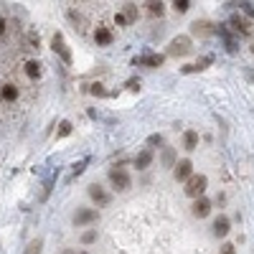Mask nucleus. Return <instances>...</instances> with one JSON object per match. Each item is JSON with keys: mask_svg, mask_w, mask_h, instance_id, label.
<instances>
[{"mask_svg": "<svg viewBox=\"0 0 254 254\" xmlns=\"http://www.w3.org/2000/svg\"><path fill=\"white\" fill-rule=\"evenodd\" d=\"M206 186H208V178L203 176V173H193L188 181H186V196H190V198H203V193H206Z\"/></svg>", "mask_w": 254, "mask_h": 254, "instance_id": "nucleus-1", "label": "nucleus"}, {"mask_svg": "<svg viewBox=\"0 0 254 254\" xmlns=\"http://www.w3.org/2000/svg\"><path fill=\"white\" fill-rule=\"evenodd\" d=\"M107 178H110L112 188H117V190H127V188L132 186V178H130V173H127L122 165H115V168H110Z\"/></svg>", "mask_w": 254, "mask_h": 254, "instance_id": "nucleus-2", "label": "nucleus"}, {"mask_svg": "<svg viewBox=\"0 0 254 254\" xmlns=\"http://www.w3.org/2000/svg\"><path fill=\"white\" fill-rule=\"evenodd\" d=\"M190 51H193V41H190V36H176L171 41V46H168V56H188Z\"/></svg>", "mask_w": 254, "mask_h": 254, "instance_id": "nucleus-3", "label": "nucleus"}, {"mask_svg": "<svg viewBox=\"0 0 254 254\" xmlns=\"http://www.w3.org/2000/svg\"><path fill=\"white\" fill-rule=\"evenodd\" d=\"M51 49H54V54H59V59L66 64V66H71L74 56H71V51H69V46H66V41H64V36H61L59 31H56L54 38H51Z\"/></svg>", "mask_w": 254, "mask_h": 254, "instance_id": "nucleus-4", "label": "nucleus"}, {"mask_svg": "<svg viewBox=\"0 0 254 254\" xmlns=\"http://www.w3.org/2000/svg\"><path fill=\"white\" fill-rule=\"evenodd\" d=\"M165 64V54H145V56H137L132 61V66H147V69H158Z\"/></svg>", "mask_w": 254, "mask_h": 254, "instance_id": "nucleus-5", "label": "nucleus"}, {"mask_svg": "<svg viewBox=\"0 0 254 254\" xmlns=\"http://www.w3.org/2000/svg\"><path fill=\"white\" fill-rule=\"evenodd\" d=\"M99 219V214H97V208H76V214H74V226H89V224H94Z\"/></svg>", "mask_w": 254, "mask_h": 254, "instance_id": "nucleus-6", "label": "nucleus"}, {"mask_svg": "<svg viewBox=\"0 0 254 254\" xmlns=\"http://www.w3.org/2000/svg\"><path fill=\"white\" fill-rule=\"evenodd\" d=\"M211 64H214V54H206V56H201L198 61L181 66V74H196V71H203V69H208V66H211Z\"/></svg>", "mask_w": 254, "mask_h": 254, "instance_id": "nucleus-7", "label": "nucleus"}, {"mask_svg": "<svg viewBox=\"0 0 254 254\" xmlns=\"http://www.w3.org/2000/svg\"><path fill=\"white\" fill-rule=\"evenodd\" d=\"M87 193H89V198L97 203V206H107L110 201H112V196L107 193V190H104L99 183H92L89 188H87Z\"/></svg>", "mask_w": 254, "mask_h": 254, "instance_id": "nucleus-8", "label": "nucleus"}, {"mask_svg": "<svg viewBox=\"0 0 254 254\" xmlns=\"http://www.w3.org/2000/svg\"><path fill=\"white\" fill-rule=\"evenodd\" d=\"M229 23H231V31H237L239 36H252L254 33V26L249 23L244 15H231Z\"/></svg>", "mask_w": 254, "mask_h": 254, "instance_id": "nucleus-9", "label": "nucleus"}, {"mask_svg": "<svg viewBox=\"0 0 254 254\" xmlns=\"http://www.w3.org/2000/svg\"><path fill=\"white\" fill-rule=\"evenodd\" d=\"M173 176H176V181H181V183H186L190 176H193V163H190L188 158H183V160H178V165L173 168Z\"/></svg>", "mask_w": 254, "mask_h": 254, "instance_id": "nucleus-10", "label": "nucleus"}, {"mask_svg": "<svg viewBox=\"0 0 254 254\" xmlns=\"http://www.w3.org/2000/svg\"><path fill=\"white\" fill-rule=\"evenodd\" d=\"M190 33L198 36V38H208L216 33V26L208 23V20H196V23H190Z\"/></svg>", "mask_w": 254, "mask_h": 254, "instance_id": "nucleus-11", "label": "nucleus"}, {"mask_svg": "<svg viewBox=\"0 0 254 254\" xmlns=\"http://www.w3.org/2000/svg\"><path fill=\"white\" fill-rule=\"evenodd\" d=\"M229 229H231V221H229V216H224V214H219V216L214 219V226H211L214 237H219V239H224V237L229 234Z\"/></svg>", "mask_w": 254, "mask_h": 254, "instance_id": "nucleus-12", "label": "nucleus"}, {"mask_svg": "<svg viewBox=\"0 0 254 254\" xmlns=\"http://www.w3.org/2000/svg\"><path fill=\"white\" fill-rule=\"evenodd\" d=\"M190 214H193L196 219H206L211 214V201L203 196V198H196L193 206H190Z\"/></svg>", "mask_w": 254, "mask_h": 254, "instance_id": "nucleus-13", "label": "nucleus"}, {"mask_svg": "<svg viewBox=\"0 0 254 254\" xmlns=\"http://www.w3.org/2000/svg\"><path fill=\"white\" fill-rule=\"evenodd\" d=\"M153 158H155V153L150 150V147H145V150H140V153L135 155V168H137V171L150 168V165H153Z\"/></svg>", "mask_w": 254, "mask_h": 254, "instance_id": "nucleus-14", "label": "nucleus"}, {"mask_svg": "<svg viewBox=\"0 0 254 254\" xmlns=\"http://www.w3.org/2000/svg\"><path fill=\"white\" fill-rule=\"evenodd\" d=\"M216 33L224 38V46H226V51H229V54H237V38L229 33V28H226L224 23H219V26H216Z\"/></svg>", "mask_w": 254, "mask_h": 254, "instance_id": "nucleus-15", "label": "nucleus"}, {"mask_svg": "<svg viewBox=\"0 0 254 254\" xmlns=\"http://www.w3.org/2000/svg\"><path fill=\"white\" fill-rule=\"evenodd\" d=\"M112 41H115V36L107 26H97V31H94V44L97 46H110Z\"/></svg>", "mask_w": 254, "mask_h": 254, "instance_id": "nucleus-16", "label": "nucleus"}, {"mask_svg": "<svg viewBox=\"0 0 254 254\" xmlns=\"http://www.w3.org/2000/svg\"><path fill=\"white\" fill-rule=\"evenodd\" d=\"M196 147H198V132H196V130H186V132H183V150L193 153Z\"/></svg>", "mask_w": 254, "mask_h": 254, "instance_id": "nucleus-17", "label": "nucleus"}, {"mask_svg": "<svg viewBox=\"0 0 254 254\" xmlns=\"http://www.w3.org/2000/svg\"><path fill=\"white\" fill-rule=\"evenodd\" d=\"M0 99L3 102H15L18 99V87L15 84H3V87H0Z\"/></svg>", "mask_w": 254, "mask_h": 254, "instance_id": "nucleus-18", "label": "nucleus"}, {"mask_svg": "<svg viewBox=\"0 0 254 254\" xmlns=\"http://www.w3.org/2000/svg\"><path fill=\"white\" fill-rule=\"evenodd\" d=\"M160 163H163V168H176V165H178V160H176V150H173V147H163Z\"/></svg>", "mask_w": 254, "mask_h": 254, "instance_id": "nucleus-19", "label": "nucleus"}, {"mask_svg": "<svg viewBox=\"0 0 254 254\" xmlns=\"http://www.w3.org/2000/svg\"><path fill=\"white\" fill-rule=\"evenodd\" d=\"M125 18H127V23H137V18H140V10L135 3H125Z\"/></svg>", "mask_w": 254, "mask_h": 254, "instance_id": "nucleus-20", "label": "nucleus"}, {"mask_svg": "<svg viewBox=\"0 0 254 254\" xmlns=\"http://www.w3.org/2000/svg\"><path fill=\"white\" fill-rule=\"evenodd\" d=\"M41 252H44V239H41V237H36L33 242H28V247L23 249V254H41Z\"/></svg>", "mask_w": 254, "mask_h": 254, "instance_id": "nucleus-21", "label": "nucleus"}, {"mask_svg": "<svg viewBox=\"0 0 254 254\" xmlns=\"http://www.w3.org/2000/svg\"><path fill=\"white\" fill-rule=\"evenodd\" d=\"M74 132V125L69 122V120H64V122H59V132H56V137L61 140V137H69Z\"/></svg>", "mask_w": 254, "mask_h": 254, "instance_id": "nucleus-22", "label": "nucleus"}, {"mask_svg": "<svg viewBox=\"0 0 254 254\" xmlns=\"http://www.w3.org/2000/svg\"><path fill=\"white\" fill-rule=\"evenodd\" d=\"M26 76L28 79H38L41 76V64L38 61H28L26 64Z\"/></svg>", "mask_w": 254, "mask_h": 254, "instance_id": "nucleus-23", "label": "nucleus"}, {"mask_svg": "<svg viewBox=\"0 0 254 254\" xmlns=\"http://www.w3.org/2000/svg\"><path fill=\"white\" fill-rule=\"evenodd\" d=\"M147 5V13H150V15H163L165 13V3H160V0H158V3H155V0H153V3H145Z\"/></svg>", "mask_w": 254, "mask_h": 254, "instance_id": "nucleus-24", "label": "nucleus"}, {"mask_svg": "<svg viewBox=\"0 0 254 254\" xmlns=\"http://www.w3.org/2000/svg\"><path fill=\"white\" fill-rule=\"evenodd\" d=\"M87 92H89V94H94V97H107V94H110V92H107V89H104L102 84H99V81H97V84H89Z\"/></svg>", "mask_w": 254, "mask_h": 254, "instance_id": "nucleus-25", "label": "nucleus"}, {"mask_svg": "<svg viewBox=\"0 0 254 254\" xmlns=\"http://www.w3.org/2000/svg\"><path fill=\"white\" fill-rule=\"evenodd\" d=\"M190 5H193L190 0H176V3H173V10H176V13H188Z\"/></svg>", "mask_w": 254, "mask_h": 254, "instance_id": "nucleus-26", "label": "nucleus"}, {"mask_svg": "<svg viewBox=\"0 0 254 254\" xmlns=\"http://www.w3.org/2000/svg\"><path fill=\"white\" fill-rule=\"evenodd\" d=\"M94 242H97V231L94 229H89V231L81 234V244H94Z\"/></svg>", "mask_w": 254, "mask_h": 254, "instance_id": "nucleus-27", "label": "nucleus"}, {"mask_svg": "<svg viewBox=\"0 0 254 254\" xmlns=\"http://www.w3.org/2000/svg\"><path fill=\"white\" fill-rule=\"evenodd\" d=\"M87 165H89V160H79V163L74 165V171H71V178H76V176H81L84 171H87Z\"/></svg>", "mask_w": 254, "mask_h": 254, "instance_id": "nucleus-28", "label": "nucleus"}, {"mask_svg": "<svg viewBox=\"0 0 254 254\" xmlns=\"http://www.w3.org/2000/svg\"><path fill=\"white\" fill-rule=\"evenodd\" d=\"M125 87L130 89V92H140V79H137V76H132V79H127V81H125Z\"/></svg>", "mask_w": 254, "mask_h": 254, "instance_id": "nucleus-29", "label": "nucleus"}, {"mask_svg": "<svg viewBox=\"0 0 254 254\" xmlns=\"http://www.w3.org/2000/svg\"><path fill=\"white\" fill-rule=\"evenodd\" d=\"M69 18H71V20H74V23H76L74 28H79V31H84V26H81V23H84V18H81V15H79L76 10H69Z\"/></svg>", "mask_w": 254, "mask_h": 254, "instance_id": "nucleus-30", "label": "nucleus"}, {"mask_svg": "<svg viewBox=\"0 0 254 254\" xmlns=\"http://www.w3.org/2000/svg\"><path fill=\"white\" fill-rule=\"evenodd\" d=\"M239 10L247 13L249 18H254V5H252V3H239Z\"/></svg>", "mask_w": 254, "mask_h": 254, "instance_id": "nucleus-31", "label": "nucleus"}, {"mask_svg": "<svg viewBox=\"0 0 254 254\" xmlns=\"http://www.w3.org/2000/svg\"><path fill=\"white\" fill-rule=\"evenodd\" d=\"M147 145H150V147H153V145H163V135H160V132L150 135V137H147Z\"/></svg>", "mask_w": 254, "mask_h": 254, "instance_id": "nucleus-32", "label": "nucleus"}, {"mask_svg": "<svg viewBox=\"0 0 254 254\" xmlns=\"http://www.w3.org/2000/svg\"><path fill=\"white\" fill-rule=\"evenodd\" d=\"M115 23H117L120 28H125V26H127V18H125V13H115Z\"/></svg>", "mask_w": 254, "mask_h": 254, "instance_id": "nucleus-33", "label": "nucleus"}, {"mask_svg": "<svg viewBox=\"0 0 254 254\" xmlns=\"http://www.w3.org/2000/svg\"><path fill=\"white\" fill-rule=\"evenodd\" d=\"M28 44H31V49H38V33H28Z\"/></svg>", "mask_w": 254, "mask_h": 254, "instance_id": "nucleus-34", "label": "nucleus"}, {"mask_svg": "<svg viewBox=\"0 0 254 254\" xmlns=\"http://www.w3.org/2000/svg\"><path fill=\"white\" fill-rule=\"evenodd\" d=\"M221 254H237V247L234 244H224L221 247Z\"/></svg>", "mask_w": 254, "mask_h": 254, "instance_id": "nucleus-35", "label": "nucleus"}, {"mask_svg": "<svg viewBox=\"0 0 254 254\" xmlns=\"http://www.w3.org/2000/svg\"><path fill=\"white\" fill-rule=\"evenodd\" d=\"M3 33H5V18L0 15V36H3Z\"/></svg>", "mask_w": 254, "mask_h": 254, "instance_id": "nucleus-36", "label": "nucleus"}, {"mask_svg": "<svg viewBox=\"0 0 254 254\" xmlns=\"http://www.w3.org/2000/svg\"><path fill=\"white\" fill-rule=\"evenodd\" d=\"M61 254H76V252L74 249H66V252H61Z\"/></svg>", "mask_w": 254, "mask_h": 254, "instance_id": "nucleus-37", "label": "nucleus"}, {"mask_svg": "<svg viewBox=\"0 0 254 254\" xmlns=\"http://www.w3.org/2000/svg\"><path fill=\"white\" fill-rule=\"evenodd\" d=\"M252 54H254V44H252Z\"/></svg>", "mask_w": 254, "mask_h": 254, "instance_id": "nucleus-38", "label": "nucleus"}, {"mask_svg": "<svg viewBox=\"0 0 254 254\" xmlns=\"http://www.w3.org/2000/svg\"><path fill=\"white\" fill-rule=\"evenodd\" d=\"M79 254H87V252H79Z\"/></svg>", "mask_w": 254, "mask_h": 254, "instance_id": "nucleus-39", "label": "nucleus"}]
</instances>
